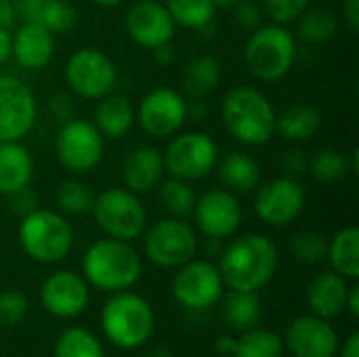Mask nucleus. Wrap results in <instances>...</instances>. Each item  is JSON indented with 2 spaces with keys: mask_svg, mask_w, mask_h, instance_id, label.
<instances>
[{
  "mask_svg": "<svg viewBox=\"0 0 359 357\" xmlns=\"http://www.w3.org/2000/svg\"><path fill=\"white\" fill-rule=\"evenodd\" d=\"M278 261V248L267 236L246 234L223 250L219 274L231 290L257 292L273 278Z\"/></svg>",
  "mask_w": 359,
  "mask_h": 357,
  "instance_id": "1",
  "label": "nucleus"
},
{
  "mask_svg": "<svg viewBox=\"0 0 359 357\" xmlns=\"http://www.w3.org/2000/svg\"><path fill=\"white\" fill-rule=\"evenodd\" d=\"M221 118L227 133L242 145H265L276 135V109L265 93L255 86L227 90L221 103Z\"/></svg>",
  "mask_w": 359,
  "mask_h": 357,
  "instance_id": "2",
  "label": "nucleus"
},
{
  "mask_svg": "<svg viewBox=\"0 0 359 357\" xmlns=\"http://www.w3.org/2000/svg\"><path fill=\"white\" fill-rule=\"evenodd\" d=\"M82 271L90 286L107 292H122L141 278V257L128 242L105 238L84 252Z\"/></svg>",
  "mask_w": 359,
  "mask_h": 357,
  "instance_id": "3",
  "label": "nucleus"
},
{
  "mask_svg": "<svg viewBox=\"0 0 359 357\" xmlns=\"http://www.w3.org/2000/svg\"><path fill=\"white\" fill-rule=\"evenodd\" d=\"M297 38L286 25L269 23L250 32L244 46V63L250 74L263 82H276L288 76L297 61Z\"/></svg>",
  "mask_w": 359,
  "mask_h": 357,
  "instance_id": "4",
  "label": "nucleus"
},
{
  "mask_svg": "<svg viewBox=\"0 0 359 357\" xmlns=\"http://www.w3.org/2000/svg\"><path fill=\"white\" fill-rule=\"evenodd\" d=\"M156 318L151 305L128 290L116 292L101 311V328L105 337L120 349H137L145 345L154 332Z\"/></svg>",
  "mask_w": 359,
  "mask_h": 357,
  "instance_id": "5",
  "label": "nucleus"
},
{
  "mask_svg": "<svg viewBox=\"0 0 359 357\" xmlns=\"http://www.w3.org/2000/svg\"><path fill=\"white\" fill-rule=\"evenodd\" d=\"M19 244L29 259L38 263H57L69 255L74 246V229L61 213L34 208L21 217Z\"/></svg>",
  "mask_w": 359,
  "mask_h": 357,
  "instance_id": "6",
  "label": "nucleus"
},
{
  "mask_svg": "<svg viewBox=\"0 0 359 357\" xmlns=\"http://www.w3.org/2000/svg\"><path fill=\"white\" fill-rule=\"evenodd\" d=\"M93 215L107 238L133 242L147 225V213L139 196L126 187H109L95 196Z\"/></svg>",
  "mask_w": 359,
  "mask_h": 357,
  "instance_id": "7",
  "label": "nucleus"
},
{
  "mask_svg": "<svg viewBox=\"0 0 359 357\" xmlns=\"http://www.w3.org/2000/svg\"><path fill=\"white\" fill-rule=\"evenodd\" d=\"M162 160L164 170L170 173V177L194 183L215 170L219 162V145L210 135L200 130L177 133L166 145Z\"/></svg>",
  "mask_w": 359,
  "mask_h": 357,
  "instance_id": "8",
  "label": "nucleus"
},
{
  "mask_svg": "<svg viewBox=\"0 0 359 357\" xmlns=\"http://www.w3.org/2000/svg\"><path fill=\"white\" fill-rule=\"evenodd\" d=\"M63 76L69 90L86 101H99L114 93L118 80L114 61L95 46H82L69 55Z\"/></svg>",
  "mask_w": 359,
  "mask_h": 357,
  "instance_id": "9",
  "label": "nucleus"
},
{
  "mask_svg": "<svg viewBox=\"0 0 359 357\" xmlns=\"http://www.w3.org/2000/svg\"><path fill=\"white\" fill-rule=\"evenodd\" d=\"M57 158L72 175H84L99 166L105 151V137L97 126L82 118H69L63 122L57 141Z\"/></svg>",
  "mask_w": 359,
  "mask_h": 357,
  "instance_id": "10",
  "label": "nucleus"
},
{
  "mask_svg": "<svg viewBox=\"0 0 359 357\" xmlns=\"http://www.w3.org/2000/svg\"><path fill=\"white\" fill-rule=\"evenodd\" d=\"M147 259L164 269H177L194 259L198 250V236L185 219L166 217L151 225L145 234Z\"/></svg>",
  "mask_w": 359,
  "mask_h": 357,
  "instance_id": "11",
  "label": "nucleus"
},
{
  "mask_svg": "<svg viewBox=\"0 0 359 357\" xmlns=\"http://www.w3.org/2000/svg\"><path fill=\"white\" fill-rule=\"evenodd\" d=\"M187 114V101L179 90L156 86L141 99L139 107L135 109V120L147 135L156 139H166L183 128Z\"/></svg>",
  "mask_w": 359,
  "mask_h": 357,
  "instance_id": "12",
  "label": "nucleus"
},
{
  "mask_svg": "<svg viewBox=\"0 0 359 357\" xmlns=\"http://www.w3.org/2000/svg\"><path fill=\"white\" fill-rule=\"evenodd\" d=\"M38 103L29 86L15 78L0 74V143L21 141L36 124Z\"/></svg>",
  "mask_w": 359,
  "mask_h": 357,
  "instance_id": "13",
  "label": "nucleus"
},
{
  "mask_svg": "<svg viewBox=\"0 0 359 357\" xmlns=\"http://www.w3.org/2000/svg\"><path fill=\"white\" fill-rule=\"evenodd\" d=\"M307 194L294 177H278L259 187L255 198L257 217L273 227L292 223L305 208Z\"/></svg>",
  "mask_w": 359,
  "mask_h": 357,
  "instance_id": "14",
  "label": "nucleus"
},
{
  "mask_svg": "<svg viewBox=\"0 0 359 357\" xmlns=\"http://www.w3.org/2000/svg\"><path fill=\"white\" fill-rule=\"evenodd\" d=\"M177 276L172 280L175 299L187 309H206L212 307L223 297V278L219 267L208 261H187L177 267Z\"/></svg>",
  "mask_w": 359,
  "mask_h": 357,
  "instance_id": "15",
  "label": "nucleus"
},
{
  "mask_svg": "<svg viewBox=\"0 0 359 357\" xmlns=\"http://www.w3.org/2000/svg\"><path fill=\"white\" fill-rule=\"evenodd\" d=\"M194 219L198 229L212 240L231 238L242 223V206L233 191L225 187H215L196 198Z\"/></svg>",
  "mask_w": 359,
  "mask_h": 357,
  "instance_id": "16",
  "label": "nucleus"
},
{
  "mask_svg": "<svg viewBox=\"0 0 359 357\" xmlns=\"http://www.w3.org/2000/svg\"><path fill=\"white\" fill-rule=\"evenodd\" d=\"M124 25H126V34L130 36V40L149 50L172 42L175 27H177L166 6L158 0L135 2L126 11Z\"/></svg>",
  "mask_w": 359,
  "mask_h": 357,
  "instance_id": "17",
  "label": "nucleus"
},
{
  "mask_svg": "<svg viewBox=\"0 0 359 357\" xmlns=\"http://www.w3.org/2000/svg\"><path fill=\"white\" fill-rule=\"evenodd\" d=\"M40 299L50 316L76 318L88 305V282L74 271H55L44 280Z\"/></svg>",
  "mask_w": 359,
  "mask_h": 357,
  "instance_id": "18",
  "label": "nucleus"
},
{
  "mask_svg": "<svg viewBox=\"0 0 359 357\" xmlns=\"http://www.w3.org/2000/svg\"><path fill=\"white\" fill-rule=\"evenodd\" d=\"M286 347L294 357H334L339 337L324 318L303 316L288 326Z\"/></svg>",
  "mask_w": 359,
  "mask_h": 357,
  "instance_id": "19",
  "label": "nucleus"
},
{
  "mask_svg": "<svg viewBox=\"0 0 359 357\" xmlns=\"http://www.w3.org/2000/svg\"><path fill=\"white\" fill-rule=\"evenodd\" d=\"M55 34L38 21H23L11 36V57L25 69H42L53 61Z\"/></svg>",
  "mask_w": 359,
  "mask_h": 357,
  "instance_id": "20",
  "label": "nucleus"
},
{
  "mask_svg": "<svg viewBox=\"0 0 359 357\" xmlns=\"http://www.w3.org/2000/svg\"><path fill=\"white\" fill-rule=\"evenodd\" d=\"M164 160L162 151L149 145L135 147L133 151L126 154L122 162V181L124 187L130 189L133 194H147L156 189L164 177Z\"/></svg>",
  "mask_w": 359,
  "mask_h": 357,
  "instance_id": "21",
  "label": "nucleus"
},
{
  "mask_svg": "<svg viewBox=\"0 0 359 357\" xmlns=\"http://www.w3.org/2000/svg\"><path fill=\"white\" fill-rule=\"evenodd\" d=\"M347 280L337 271L318 274L307 288V303L313 316L330 320L345 311L347 307Z\"/></svg>",
  "mask_w": 359,
  "mask_h": 357,
  "instance_id": "22",
  "label": "nucleus"
},
{
  "mask_svg": "<svg viewBox=\"0 0 359 357\" xmlns=\"http://www.w3.org/2000/svg\"><path fill=\"white\" fill-rule=\"evenodd\" d=\"M34 177L32 154L21 141L0 143V196H13L25 187Z\"/></svg>",
  "mask_w": 359,
  "mask_h": 357,
  "instance_id": "23",
  "label": "nucleus"
},
{
  "mask_svg": "<svg viewBox=\"0 0 359 357\" xmlns=\"http://www.w3.org/2000/svg\"><path fill=\"white\" fill-rule=\"evenodd\" d=\"M135 107L128 97L109 93L99 99L95 109V126L105 139H122L135 126Z\"/></svg>",
  "mask_w": 359,
  "mask_h": 357,
  "instance_id": "24",
  "label": "nucleus"
},
{
  "mask_svg": "<svg viewBox=\"0 0 359 357\" xmlns=\"http://www.w3.org/2000/svg\"><path fill=\"white\" fill-rule=\"evenodd\" d=\"M215 168L225 189L233 194H250L259 187L261 166L252 156L244 151H229L227 156L219 158Z\"/></svg>",
  "mask_w": 359,
  "mask_h": 357,
  "instance_id": "25",
  "label": "nucleus"
},
{
  "mask_svg": "<svg viewBox=\"0 0 359 357\" xmlns=\"http://www.w3.org/2000/svg\"><path fill=\"white\" fill-rule=\"evenodd\" d=\"M320 112L309 103H292L276 118V130L284 141L303 143L320 130Z\"/></svg>",
  "mask_w": 359,
  "mask_h": 357,
  "instance_id": "26",
  "label": "nucleus"
},
{
  "mask_svg": "<svg viewBox=\"0 0 359 357\" xmlns=\"http://www.w3.org/2000/svg\"><path fill=\"white\" fill-rule=\"evenodd\" d=\"M332 269L345 280L359 278V229L345 227L328 242V255Z\"/></svg>",
  "mask_w": 359,
  "mask_h": 357,
  "instance_id": "27",
  "label": "nucleus"
},
{
  "mask_svg": "<svg viewBox=\"0 0 359 357\" xmlns=\"http://www.w3.org/2000/svg\"><path fill=\"white\" fill-rule=\"evenodd\" d=\"M221 76H223V69L217 57L212 55L196 57L183 69V90L187 97L202 99L219 86Z\"/></svg>",
  "mask_w": 359,
  "mask_h": 357,
  "instance_id": "28",
  "label": "nucleus"
},
{
  "mask_svg": "<svg viewBox=\"0 0 359 357\" xmlns=\"http://www.w3.org/2000/svg\"><path fill=\"white\" fill-rule=\"evenodd\" d=\"M339 32V19L328 8H307L297 19V34L307 44H326Z\"/></svg>",
  "mask_w": 359,
  "mask_h": 357,
  "instance_id": "29",
  "label": "nucleus"
},
{
  "mask_svg": "<svg viewBox=\"0 0 359 357\" xmlns=\"http://www.w3.org/2000/svg\"><path fill=\"white\" fill-rule=\"evenodd\" d=\"M223 318L229 328L233 330H250L259 324L261 318V303L255 292L231 290L223 305Z\"/></svg>",
  "mask_w": 359,
  "mask_h": 357,
  "instance_id": "30",
  "label": "nucleus"
},
{
  "mask_svg": "<svg viewBox=\"0 0 359 357\" xmlns=\"http://www.w3.org/2000/svg\"><path fill=\"white\" fill-rule=\"evenodd\" d=\"M166 11L170 13L175 25L187 29H204L212 23L217 6L212 0H166Z\"/></svg>",
  "mask_w": 359,
  "mask_h": 357,
  "instance_id": "31",
  "label": "nucleus"
},
{
  "mask_svg": "<svg viewBox=\"0 0 359 357\" xmlns=\"http://www.w3.org/2000/svg\"><path fill=\"white\" fill-rule=\"evenodd\" d=\"M158 200L170 217L187 219L191 217L194 206H196V191L189 181L170 177L168 181H160Z\"/></svg>",
  "mask_w": 359,
  "mask_h": 357,
  "instance_id": "32",
  "label": "nucleus"
},
{
  "mask_svg": "<svg viewBox=\"0 0 359 357\" xmlns=\"http://www.w3.org/2000/svg\"><path fill=\"white\" fill-rule=\"evenodd\" d=\"M55 202L65 215H86L93 210L95 191L80 179H65L55 191Z\"/></svg>",
  "mask_w": 359,
  "mask_h": 357,
  "instance_id": "33",
  "label": "nucleus"
},
{
  "mask_svg": "<svg viewBox=\"0 0 359 357\" xmlns=\"http://www.w3.org/2000/svg\"><path fill=\"white\" fill-rule=\"evenodd\" d=\"M284 343L278 335L261 328L244 330V335L238 339L233 357H282Z\"/></svg>",
  "mask_w": 359,
  "mask_h": 357,
  "instance_id": "34",
  "label": "nucleus"
},
{
  "mask_svg": "<svg viewBox=\"0 0 359 357\" xmlns=\"http://www.w3.org/2000/svg\"><path fill=\"white\" fill-rule=\"evenodd\" d=\"M55 357H105V353L95 335L84 328H69L57 339Z\"/></svg>",
  "mask_w": 359,
  "mask_h": 357,
  "instance_id": "35",
  "label": "nucleus"
},
{
  "mask_svg": "<svg viewBox=\"0 0 359 357\" xmlns=\"http://www.w3.org/2000/svg\"><path fill=\"white\" fill-rule=\"evenodd\" d=\"M309 170H311L316 181L334 183V181L343 179L351 170V164H349L347 154H343L339 149H332V147H326V149H320L309 160Z\"/></svg>",
  "mask_w": 359,
  "mask_h": 357,
  "instance_id": "36",
  "label": "nucleus"
},
{
  "mask_svg": "<svg viewBox=\"0 0 359 357\" xmlns=\"http://www.w3.org/2000/svg\"><path fill=\"white\" fill-rule=\"evenodd\" d=\"M36 21L50 34H63L76 25V11L65 0H44Z\"/></svg>",
  "mask_w": 359,
  "mask_h": 357,
  "instance_id": "37",
  "label": "nucleus"
},
{
  "mask_svg": "<svg viewBox=\"0 0 359 357\" xmlns=\"http://www.w3.org/2000/svg\"><path fill=\"white\" fill-rule=\"evenodd\" d=\"M290 252L301 261L316 265L326 259L328 255V240L318 231H299L290 240Z\"/></svg>",
  "mask_w": 359,
  "mask_h": 357,
  "instance_id": "38",
  "label": "nucleus"
},
{
  "mask_svg": "<svg viewBox=\"0 0 359 357\" xmlns=\"http://www.w3.org/2000/svg\"><path fill=\"white\" fill-rule=\"evenodd\" d=\"M311 0H263V13L278 25H288L297 21Z\"/></svg>",
  "mask_w": 359,
  "mask_h": 357,
  "instance_id": "39",
  "label": "nucleus"
},
{
  "mask_svg": "<svg viewBox=\"0 0 359 357\" xmlns=\"http://www.w3.org/2000/svg\"><path fill=\"white\" fill-rule=\"evenodd\" d=\"M27 311V299L19 290H4L0 292V328L15 326L23 320Z\"/></svg>",
  "mask_w": 359,
  "mask_h": 357,
  "instance_id": "40",
  "label": "nucleus"
},
{
  "mask_svg": "<svg viewBox=\"0 0 359 357\" xmlns=\"http://www.w3.org/2000/svg\"><path fill=\"white\" fill-rule=\"evenodd\" d=\"M231 8H233V19H236V23H238L242 29L252 32V29H257L259 25H263L265 13H263V6H261L257 0H240V2H236Z\"/></svg>",
  "mask_w": 359,
  "mask_h": 357,
  "instance_id": "41",
  "label": "nucleus"
},
{
  "mask_svg": "<svg viewBox=\"0 0 359 357\" xmlns=\"http://www.w3.org/2000/svg\"><path fill=\"white\" fill-rule=\"evenodd\" d=\"M307 166H309V160L301 147H290L282 154V168L286 177H299L307 170Z\"/></svg>",
  "mask_w": 359,
  "mask_h": 357,
  "instance_id": "42",
  "label": "nucleus"
},
{
  "mask_svg": "<svg viewBox=\"0 0 359 357\" xmlns=\"http://www.w3.org/2000/svg\"><path fill=\"white\" fill-rule=\"evenodd\" d=\"M6 198H11V208H13V213H17L19 217H25L27 213H32V210L36 208V198H34V194L29 191V187H25V189L17 191V194H13V196H6Z\"/></svg>",
  "mask_w": 359,
  "mask_h": 357,
  "instance_id": "43",
  "label": "nucleus"
},
{
  "mask_svg": "<svg viewBox=\"0 0 359 357\" xmlns=\"http://www.w3.org/2000/svg\"><path fill=\"white\" fill-rule=\"evenodd\" d=\"M11 2L15 6L17 19H21V21H36L44 0H11Z\"/></svg>",
  "mask_w": 359,
  "mask_h": 357,
  "instance_id": "44",
  "label": "nucleus"
},
{
  "mask_svg": "<svg viewBox=\"0 0 359 357\" xmlns=\"http://www.w3.org/2000/svg\"><path fill=\"white\" fill-rule=\"evenodd\" d=\"M343 21L347 27L358 34L359 32V0H343Z\"/></svg>",
  "mask_w": 359,
  "mask_h": 357,
  "instance_id": "45",
  "label": "nucleus"
},
{
  "mask_svg": "<svg viewBox=\"0 0 359 357\" xmlns=\"http://www.w3.org/2000/svg\"><path fill=\"white\" fill-rule=\"evenodd\" d=\"M17 21V13L11 0H0V27L11 29Z\"/></svg>",
  "mask_w": 359,
  "mask_h": 357,
  "instance_id": "46",
  "label": "nucleus"
},
{
  "mask_svg": "<svg viewBox=\"0 0 359 357\" xmlns=\"http://www.w3.org/2000/svg\"><path fill=\"white\" fill-rule=\"evenodd\" d=\"M236 345H238V341L233 339V337H219L217 339V343H215V347H217V353L219 356H227V357H233L236 353Z\"/></svg>",
  "mask_w": 359,
  "mask_h": 357,
  "instance_id": "47",
  "label": "nucleus"
},
{
  "mask_svg": "<svg viewBox=\"0 0 359 357\" xmlns=\"http://www.w3.org/2000/svg\"><path fill=\"white\" fill-rule=\"evenodd\" d=\"M154 59H156L160 65H170V63L175 61V50H172L170 42H168V44H162V46H158V48H154Z\"/></svg>",
  "mask_w": 359,
  "mask_h": 357,
  "instance_id": "48",
  "label": "nucleus"
},
{
  "mask_svg": "<svg viewBox=\"0 0 359 357\" xmlns=\"http://www.w3.org/2000/svg\"><path fill=\"white\" fill-rule=\"evenodd\" d=\"M345 309H349L353 318H358L359 316V286L358 284L349 286V290H347V307H345Z\"/></svg>",
  "mask_w": 359,
  "mask_h": 357,
  "instance_id": "49",
  "label": "nucleus"
},
{
  "mask_svg": "<svg viewBox=\"0 0 359 357\" xmlns=\"http://www.w3.org/2000/svg\"><path fill=\"white\" fill-rule=\"evenodd\" d=\"M8 57H11V34L8 29L0 27V65L6 63Z\"/></svg>",
  "mask_w": 359,
  "mask_h": 357,
  "instance_id": "50",
  "label": "nucleus"
},
{
  "mask_svg": "<svg viewBox=\"0 0 359 357\" xmlns=\"http://www.w3.org/2000/svg\"><path fill=\"white\" fill-rule=\"evenodd\" d=\"M341 357H359V332L355 330L349 339H347V343H345V347H343V353Z\"/></svg>",
  "mask_w": 359,
  "mask_h": 357,
  "instance_id": "51",
  "label": "nucleus"
},
{
  "mask_svg": "<svg viewBox=\"0 0 359 357\" xmlns=\"http://www.w3.org/2000/svg\"><path fill=\"white\" fill-rule=\"evenodd\" d=\"M93 4H97V6H101V8H116V6H120L124 0H90Z\"/></svg>",
  "mask_w": 359,
  "mask_h": 357,
  "instance_id": "52",
  "label": "nucleus"
},
{
  "mask_svg": "<svg viewBox=\"0 0 359 357\" xmlns=\"http://www.w3.org/2000/svg\"><path fill=\"white\" fill-rule=\"evenodd\" d=\"M147 357H175V353L168 351V349H164V347H156V349L149 351V356Z\"/></svg>",
  "mask_w": 359,
  "mask_h": 357,
  "instance_id": "53",
  "label": "nucleus"
},
{
  "mask_svg": "<svg viewBox=\"0 0 359 357\" xmlns=\"http://www.w3.org/2000/svg\"><path fill=\"white\" fill-rule=\"evenodd\" d=\"M212 2H215V6H229V8H231V6H233L236 2H240V0H212Z\"/></svg>",
  "mask_w": 359,
  "mask_h": 357,
  "instance_id": "54",
  "label": "nucleus"
}]
</instances>
